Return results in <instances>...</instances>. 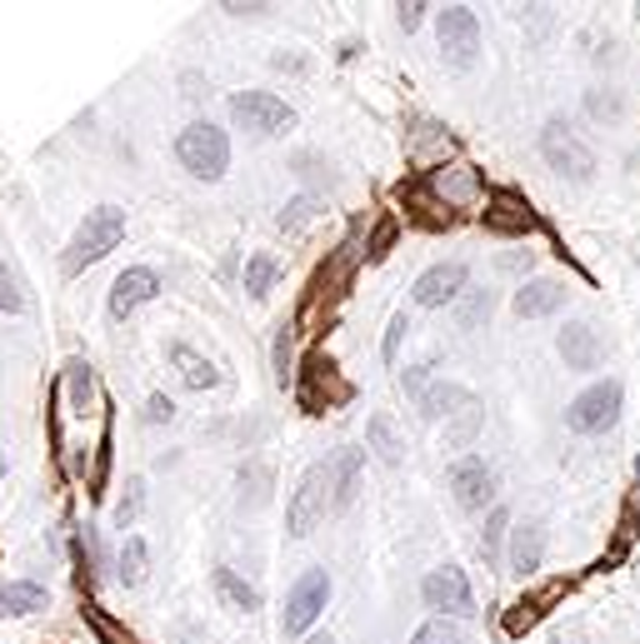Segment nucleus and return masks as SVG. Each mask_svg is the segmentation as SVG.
Masks as SVG:
<instances>
[{
	"mask_svg": "<svg viewBox=\"0 0 640 644\" xmlns=\"http://www.w3.org/2000/svg\"><path fill=\"white\" fill-rule=\"evenodd\" d=\"M366 265V230L360 225H350V235L340 240L336 250L326 255V265H315V275H311V285H305V295H301V305H295V330H305V325L321 315V305H336L340 295L350 291V281H356V271Z\"/></svg>",
	"mask_w": 640,
	"mask_h": 644,
	"instance_id": "f257e3e1",
	"label": "nucleus"
},
{
	"mask_svg": "<svg viewBox=\"0 0 640 644\" xmlns=\"http://www.w3.org/2000/svg\"><path fill=\"white\" fill-rule=\"evenodd\" d=\"M350 400H356V384L340 374L336 355L305 350L301 370H295V405H301V415H326V410H340Z\"/></svg>",
	"mask_w": 640,
	"mask_h": 644,
	"instance_id": "f03ea898",
	"label": "nucleus"
},
{
	"mask_svg": "<svg viewBox=\"0 0 640 644\" xmlns=\"http://www.w3.org/2000/svg\"><path fill=\"white\" fill-rule=\"evenodd\" d=\"M126 240V210L120 205H95V210H85V220H81V230H75V240L65 245V255H61V271L65 275H81V271H91V265H101L111 250Z\"/></svg>",
	"mask_w": 640,
	"mask_h": 644,
	"instance_id": "7ed1b4c3",
	"label": "nucleus"
},
{
	"mask_svg": "<svg viewBox=\"0 0 640 644\" xmlns=\"http://www.w3.org/2000/svg\"><path fill=\"white\" fill-rule=\"evenodd\" d=\"M576 590H580V574H550V580L525 584V590L505 604L501 634L505 640H525V634L536 630V624H546L550 614H556V604H566Z\"/></svg>",
	"mask_w": 640,
	"mask_h": 644,
	"instance_id": "20e7f679",
	"label": "nucleus"
},
{
	"mask_svg": "<svg viewBox=\"0 0 640 644\" xmlns=\"http://www.w3.org/2000/svg\"><path fill=\"white\" fill-rule=\"evenodd\" d=\"M541 160H546L560 180H570V186H586V180H596V170H600L596 150L580 140V130L566 120V115H550V120L541 125Z\"/></svg>",
	"mask_w": 640,
	"mask_h": 644,
	"instance_id": "39448f33",
	"label": "nucleus"
},
{
	"mask_svg": "<svg viewBox=\"0 0 640 644\" xmlns=\"http://www.w3.org/2000/svg\"><path fill=\"white\" fill-rule=\"evenodd\" d=\"M390 196L406 205V220L416 230H431V235H445V230H455L465 220V210H455L451 200L441 196V190L431 186V170H416V176L396 180V190Z\"/></svg>",
	"mask_w": 640,
	"mask_h": 644,
	"instance_id": "423d86ee",
	"label": "nucleus"
},
{
	"mask_svg": "<svg viewBox=\"0 0 640 644\" xmlns=\"http://www.w3.org/2000/svg\"><path fill=\"white\" fill-rule=\"evenodd\" d=\"M176 160L196 180H221L231 170V136L210 120H190L176 136Z\"/></svg>",
	"mask_w": 640,
	"mask_h": 644,
	"instance_id": "0eeeda50",
	"label": "nucleus"
},
{
	"mask_svg": "<svg viewBox=\"0 0 640 644\" xmlns=\"http://www.w3.org/2000/svg\"><path fill=\"white\" fill-rule=\"evenodd\" d=\"M620 410H626V384L616 374H606V380L586 384L566 405V430H576V435H606V430H616Z\"/></svg>",
	"mask_w": 640,
	"mask_h": 644,
	"instance_id": "6e6552de",
	"label": "nucleus"
},
{
	"mask_svg": "<svg viewBox=\"0 0 640 644\" xmlns=\"http://www.w3.org/2000/svg\"><path fill=\"white\" fill-rule=\"evenodd\" d=\"M481 225L491 230V235H501V240H525V235H536V230H546V215L531 205V196H525V190L491 186V190H485Z\"/></svg>",
	"mask_w": 640,
	"mask_h": 644,
	"instance_id": "1a4fd4ad",
	"label": "nucleus"
},
{
	"mask_svg": "<svg viewBox=\"0 0 640 644\" xmlns=\"http://www.w3.org/2000/svg\"><path fill=\"white\" fill-rule=\"evenodd\" d=\"M436 41L451 71H471L481 61V15L471 6H445L436 11Z\"/></svg>",
	"mask_w": 640,
	"mask_h": 644,
	"instance_id": "9d476101",
	"label": "nucleus"
},
{
	"mask_svg": "<svg viewBox=\"0 0 640 644\" xmlns=\"http://www.w3.org/2000/svg\"><path fill=\"white\" fill-rule=\"evenodd\" d=\"M326 604H331V574L326 570H305L301 580L291 584V594H285V610H281L285 640H301V634H311L315 620L326 614Z\"/></svg>",
	"mask_w": 640,
	"mask_h": 644,
	"instance_id": "9b49d317",
	"label": "nucleus"
},
{
	"mask_svg": "<svg viewBox=\"0 0 640 644\" xmlns=\"http://www.w3.org/2000/svg\"><path fill=\"white\" fill-rule=\"evenodd\" d=\"M420 594H426V604L436 610V620H475V590L471 580H465L461 564H436L426 580H420Z\"/></svg>",
	"mask_w": 640,
	"mask_h": 644,
	"instance_id": "f8f14e48",
	"label": "nucleus"
},
{
	"mask_svg": "<svg viewBox=\"0 0 640 644\" xmlns=\"http://www.w3.org/2000/svg\"><path fill=\"white\" fill-rule=\"evenodd\" d=\"M231 120L241 130H251V136H285V130H295V110L271 91L231 95Z\"/></svg>",
	"mask_w": 640,
	"mask_h": 644,
	"instance_id": "ddd939ff",
	"label": "nucleus"
},
{
	"mask_svg": "<svg viewBox=\"0 0 640 644\" xmlns=\"http://www.w3.org/2000/svg\"><path fill=\"white\" fill-rule=\"evenodd\" d=\"M326 489H331L326 465H311L301 479H295L291 499H285V530H291L295 540H305L315 525L326 520Z\"/></svg>",
	"mask_w": 640,
	"mask_h": 644,
	"instance_id": "4468645a",
	"label": "nucleus"
},
{
	"mask_svg": "<svg viewBox=\"0 0 640 644\" xmlns=\"http://www.w3.org/2000/svg\"><path fill=\"white\" fill-rule=\"evenodd\" d=\"M465 291H471V271H465L461 261H441V265H431V271L416 275V285H410V300H416L420 310H441V305L461 300Z\"/></svg>",
	"mask_w": 640,
	"mask_h": 644,
	"instance_id": "2eb2a0df",
	"label": "nucleus"
},
{
	"mask_svg": "<svg viewBox=\"0 0 640 644\" xmlns=\"http://www.w3.org/2000/svg\"><path fill=\"white\" fill-rule=\"evenodd\" d=\"M451 489L461 509H495V469L481 455H461L451 465Z\"/></svg>",
	"mask_w": 640,
	"mask_h": 644,
	"instance_id": "dca6fc26",
	"label": "nucleus"
},
{
	"mask_svg": "<svg viewBox=\"0 0 640 644\" xmlns=\"http://www.w3.org/2000/svg\"><path fill=\"white\" fill-rule=\"evenodd\" d=\"M160 295V275L150 265H130V271L116 275L111 285V320H130L140 305H150Z\"/></svg>",
	"mask_w": 640,
	"mask_h": 644,
	"instance_id": "f3484780",
	"label": "nucleus"
},
{
	"mask_svg": "<svg viewBox=\"0 0 640 644\" xmlns=\"http://www.w3.org/2000/svg\"><path fill=\"white\" fill-rule=\"evenodd\" d=\"M556 350L560 360L570 365V370H600L606 365V340H600V330L590 320H566V330L556 335Z\"/></svg>",
	"mask_w": 640,
	"mask_h": 644,
	"instance_id": "a211bd4d",
	"label": "nucleus"
},
{
	"mask_svg": "<svg viewBox=\"0 0 640 644\" xmlns=\"http://www.w3.org/2000/svg\"><path fill=\"white\" fill-rule=\"evenodd\" d=\"M636 545H640V505L636 499H620V515H616V530H610V545H606V555H600L590 570L596 574H606V570H620V564L636 555Z\"/></svg>",
	"mask_w": 640,
	"mask_h": 644,
	"instance_id": "6ab92c4d",
	"label": "nucleus"
},
{
	"mask_svg": "<svg viewBox=\"0 0 640 644\" xmlns=\"http://www.w3.org/2000/svg\"><path fill=\"white\" fill-rule=\"evenodd\" d=\"M566 300H570L566 281H550V275H541V281H525L521 291H515L511 310L521 315V320H546V315L566 310Z\"/></svg>",
	"mask_w": 640,
	"mask_h": 644,
	"instance_id": "aec40b11",
	"label": "nucleus"
},
{
	"mask_svg": "<svg viewBox=\"0 0 640 644\" xmlns=\"http://www.w3.org/2000/svg\"><path fill=\"white\" fill-rule=\"evenodd\" d=\"M360 465H366V450L360 445H340L336 455H331V465H326L331 509H350V499H356V489H360Z\"/></svg>",
	"mask_w": 640,
	"mask_h": 644,
	"instance_id": "412c9836",
	"label": "nucleus"
},
{
	"mask_svg": "<svg viewBox=\"0 0 640 644\" xmlns=\"http://www.w3.org/2000/svg\"><path fill=\"white\" fill-rule=\"evenodd\" d=\"M431 186L441 190V196L451 200L455 210H465L471 200H481L485 190H491V186H485V176H481L475 166H441V170H431Z\"/></svg>",
	"mask_w": 640,
	"mask_h": 644,
	"instance_id": "4be33fe9",
	"label": "nucleus"
},
{
	"mask_svg": "<svg viewBox=\"0 0 640 644\" xmlns=\"http://www.w3.org/2000/svg\"><path fill=\"white\" fill-rule=\"evenodd\" d=\"M541 560H546V525L541 520L515 525L511 530V574L531 580V574L541 570Z\"/></svg>",
	"mask_w": 640,
	"mask_h": 644,
	"instance_id": "5701e85b",
	"label": "nucleus"
},
{
	"mask_svg": "<svg viewBox=\"0 0 640 644\" xmlns=\"http://www.w3.org/2000/svg\"><path fill=\"white\" fill-rule=\"evenodd\" d=\"M210 584H216V600H221L225 610H235V614H251V610H261V590H255V584H245L241 574L231 570V564H216V574H210Z\"/></svg>",
	"mask_w": 640,
	"mask_h": 644,
	"instance_id": "b1692460",
	"label": "nucleus"
},
{
	"mask_svg": "<svg viewBox=\"0 0 640 644\" xmlns=\"http://www.w3.org/2000/svg\"><path fill=\"white\" fill-rule=\"evenodd\" d=\"M170 365H176L180 370V380L190 384V390H216V384L225 380L221 370H216V360H206V355L200 350H190V345H170Z\"/></svg>",
	"mask_w": 640,
	"mask_h": 644,
	"instance_id": "393cba45",
	"label": "nucleus"
},
{
	"mask_svg": "<svg viewBox=\"0 0 640 644\" xmlns=\"http://www.w3.org/2000/svg\"><path fill=\"white\" fill-rule=\"evenodd\" d=\"M416 405H420V415L426 420H441V415H465V410H475V395L465 390V384H445L441 380V384H431Z\"/></svg>",
	"mask_w": 640,
	"mask_h": 644,
	"instance_id": "a878e982",
	"label": "nucleus"
},
{
	"mask_svg": "<svg viewBox=\"0 0 640 644\" xmlns=\"http://www.w3.org/2000/svg\"><path fill=\"white\" fill-rule=\"evenodd\" d=\"M45 584H35V580H11V584H0V620L6 614H35V610H45Z\"/></svg>",
	"mask_w": 640,
	"mask_h": 644,
	"instance_id": "bb28decb",
	"label": "nucleus"
},
{
	"mask_svg": "<svg viewBox=\"0 0 640 644\" xmlns=\"http://www.w3.org/2000/svg\"><path fill=\"white\" fill-rule=\"evenodd\" d=\"M111 450H116V415L105 405V420H101V440H95V469H91V489L85 495L101 499L105 495V479H111Z\"/></svg>",
	"mask_w": 640,
	"mask_h": 644,
	"instance_id": "cd10ccee",
	"label": "nucleus"
},
{
	"mask_svg": "<svg viewBox=\"0 0 640 644\" xmlns=\"http://www.w3.org/2000/svg\"><path fill=\"white\" fill-rule=\"evenodd\" d=\"M61 390L71 395V410H75V415H85V410H91V400H95V370L81 360V355H75V360L65 365Z\"/></svg>",
	"mask_w": 640,
	"mask_h": 644,
	"instance_id": "c85d7f7f",
	"label": "nucleus"
},
{
	"mask_svg": "<svg viewBox=\"0 0 640 644\" xmlns=\"http://www.w3.org/2000/svg\"><path fill=\"white\" fill-rule=\"evenodd\" d=\"M511 525H515V515L505 505H495L491 515H485V530H481V560H485V570H495V564H501V550H505V535H511Z\"/></svg>",
	"mask_w": 640,
	"mask_h": 644,
	"instance_id": "c756f323",
	"label": "nucleus"
},
{
	"mask_svg": "<svg viewBox=\"0 0 640 644\" xmlns=\"http://www.w3.org/2000/svg\"><path fill=\"white\" fill-rule=\"evenodd\" d=\"M396 240H400V215L396 210H380L376 215V225L366 230V265H380L396 250Z\"/></svg>",
	"mask_w": 640,
	"mask_h": 644,
	"instance_id": "7c9ffc66",
	"label": "nucleus"
},
{
	"mask_svg": "<svg viewBox=\"0 0 640 644\" xmlns=\"http://www.w3.org/2000/svg\"><path fill=\"white\" fill-rule=\"evenodd\" d=\"M271 365H275V384H281V390H295V325H275Z\"/></svg>",
	"mask_w": 640,
	"mask_h": 644,
	"instance_id": "2f4dec72",
	"label": "nucleus"
},
{
	"mask_svg": "<svg viewBox=\"0 0 640 644\" xmlns=\"http://www.w3.org/2000/svg\"><path fill=\"white\" fill-rule=\"evenodd\" d=\"M81 614H85V624H91V634H95L101 644H140L136 634H130L126 624L116 620V614H105L95 600H85V610H81Z\"/></svg>",
	"mask_w": 640,
	"mask_h": 644,
	"instance_id": "473e14b6",
	"label": "nucleus"
},
{
	"mask_svg": "<svg viewBox=\"0 0 640 644\" xmlns=\"http://www.w3.org/2000/svg\"><path fill=\"white\" fill-rule=\"evenodd\" d=\"M321 220V196H295V200H285V210H281V230L285 235H305V230Z\"/></svg>",
	"mask_w": 640,
	"mask_h": 644,
	"instance_id": "72a5a7b5",
	"label": "nucleus"
},
{
	"mask_svg": "<svg viewBox=\"0 0 640 644\" xmlns=\"http://www.w3.org/2000/svg\"><path fill=\"white\" fill-rule=\"evenodd\" d=\"M275 275H281L275 255L255 250L251 261H245V295H251V300H265V295H271V285H275Z\"/></svg>",
	"mask_w": 640,
	"mask_h": 644,
	"instance_id": "f704fd0d",
	"label": "nucleus"
},
{
	"mask_svg": "<svg viewBox=\"0 0 640 644\" xmlns=\"http://www.w3.org/2000/svg\"><path fill=\"white\" fill-rule=\"evenodd\" d=\"M366 440H370V450H376L386 465H400V455H406V445H400V435H396V425H390V415H370Z\"/></svg>",
	"mask_w": 640,
	"mask_h": 644,
	"instance_id": "c9c22d12",
	"label": "nucleus"
},
{
	"mask_svg": "<svg viewBox=\"0 0 640 644\" xmlns=\"http://www.w3.org/2000/svg\"><path fill=\"white\" fill-rule=\"evenodd\" d=\"M586 115L596 125H616V120H626V101L610 85H596V91H586Z\"/></svg>",
	"mask_w": 640,
	"mask_h": 644,
	"instance_id": "e433bc0d",
	"label": "nucleus"
},
{
	"mask_svg": "<svg viewBox=\"0 0 640 644\" xmlns=\"http://www.w3.org/2000/svg\"><path fill=\"white\" fill-rule=\"evenodd\" d=\"M406 146H410V150L436 146V150H445V156H451V150H455V136H445V125H441V120H410Z\"/></svg>",
	"mask_w": 640,
	"mask_h": 644,
	"instance_id": "4c0bfd02",
	"label": "nucleus"
},
{
	"mask_svg": "<svg viewBox=\"0 0 640 644\" xmlns=\"http://www.w3.org/2000/svg\"><path fill=\"white\" fill-rule=\"evenodd\" d=\"M410 644H471V634H465L455 620H426L416 634H410Z\"/></svg>",
	"mask_w": 640,
	"mask_h": 644,
	"instance_id": "58836bf2",
	"label": "nucleus"
},
{
	"mask_svg": "<svg viewBox=\"0 0 640 644\" xmlns=\"http://www.w3.org/2000/svg\"><path fill=\"white\" fill-rule=\"evenodd\" d=\"M495 310V295L491 291H465L461 295V310H455V320H461V330H475V325H485Z\"/></svg>",
	"mask_w": 640,
	"mask_h": 644,
	"instance_id": "ea45409f",
	"label": "nucleus"
},
{
	"mask_svg": "<svg viewBox=\"0 0 640 644\" xmlns=\"http://www.w3.org/2000/svg\"><path fill=\"white\" fill-rule=\"evenodd\" d=\"M146 564H150L146 540H140V535H130V540L120 545V580H126V584H140V580H146Z\"/></svg>",
	"mask_w": 640,
	"mask_h": 644,
	"instance_id": "a19ab883",
	"label": "nucleus"
},
{
	"mask_svg": "<svg viewBox=\"0 0 640 644\" xmlns=\"http://www.w3.org/2000/svg\"><path fill=\"white\" fill-rule=\"evenodd\" d=\"M140 505H146V479L130 475V479H126V499L116 505V525H120V530H130V525H136Z\"/></svg>",
	"mask_w": 640,
	"mask_h": 644,
	"instance_id": "79ce46f5",
	"label": "nucleus"
},
{
	"mask_svg": "<svg viewBox=\"0 0 640 644\" xmlns=\"http://www.w3.org/2000/svg\"><path fill=\"white\" fill-rule=\"evenodd\" d=\"M251 499V505H265L271 499V465H251L241 475V505Z\"/></svg>",
	"mask_w": 640,
	"mask_h": 644,
	"instance_id": "37998d69",
	"label": "nucleus"
},
{
	"mask_svg": "<svg viewBox=\"0 0 640 644\" xmlns=\"http://www.w3.org/2000/svg\"><path fill=\"white\" fill-rule=\"evenodd\" d=\"M0 310H6V315H21L25 310V291H21V281H15L11 265H0Z\"/></svg>",
	"mask_w": 640,
	"mask_h": 644,
	"instance_id": "c03bdc74",
	"label": "nucleus"
},
{
	"mask_svg": "<svg viewBox=\"0 0 640 644\" xmlns=\"http://www.w3.org/2000/svg\"><path fill=\"white\" fill-rule=\"evenodd\" d=\"M406 330H410L406 310H400V315H390V325H386V345H380V355H386V365H396V355H400V340H406Z\"/></svg>",
	"mask_w": 640,
	"mask_h": 644,
	"instance_id": "a18cd8bd",
	"label": "nucleus"
},
{
	"mask_svg": "<svg viewBox=\"0 0 640 644\" xmlns=\"http://www.w3.org/2000/svg\"><path fill=\"white\" fill-rule=\"evenodd\" d=\"M431 370H436V365L431 360H426V365H410V370L406 374H400V384H406V395H426V390H431Z\"/></svg>",
	"mask_w": 640,
	"mask_h": 644,
	"instance_id": "49530a36",
	"label": "nucleus"
},
{
	"mask_svg": "<svg viewBox=\"0 0 640 644\" xmlns=\"http://www.w3.org/2000/svg\"><path fill=\"white\" fill-rule=\"evenodd\" d=\"M426 11H431V6H426V0H406V6H396V25L400 31H420V21H426Z\"/></svg>",
	"mask_w": 640,
	"mask_h": 644,
	"instance_id": "de8ad7c7",
	"label": "nucleus"
},
{
	"mask_svg": "<svg viewBox=\"0 0 640 644\" xmlns=\"http://www.w3.org/2000/svg\"><path fill=\"white\" fill-rule=\"evenodd\" d=\"M176 420V405H170V395H150L146 400V425H170Z\"/></svg>",
	"mask_w": 640,
	"mask_h": 644,
	"instance_id": "09e8293b",
	"label": "nucleus"
},
{
	"mask_svg": "<svg viewBox=\"0 0 640 644\" xmlns=\"http://www.w3.org/2000/svg\"><path fill=\"white\" fill-rule=\"evenodd\" d=\"M221 11H231V15H255V11H271V6H241V0H225Z\"/></svg>",
	"mask_w": 640,
	"mask_h": 644,
	"instance_id": "8fccbe9b",
	"label": "nucleus"
},
{
	"mask_svg": "<svg viewBox=\"0 0 640 644\" xmlns=\"http://www.w3.org/2000/svg\"><path fill=\"white\" fill-rule=\"evenodd\" d=\"M630 499H636V505H640V460H636V489H630Z\"/></svg>",
	"mask_w": 640,
	"mask_h": 644,
	"instance_id": "3c124183",
	"label": "nucleus"
},
{
	"mask_svg": "<svg viewBox=\"0 0 640 644\" xmlns=\"http://www.w3.org/2000/svg\"><path fill=\"white\" fill-rule=\"evenodd\" d=\"M305 644H336V640H331V634H315V640H305Z\"/></svg>",
	"mask_w": 640,
	"mask_h": 644,
	"instance_id": "603ef678",
	"label": "nucleus"
},
{
	"mask_svg": "<svg viewBox=\"0 0 640 644\" xmlns=\"http://www.w3.org/2000/svg\"><path fill=\"white\" fill-rule=\"evenodd\" d=\"M0 475H6V450H0Z\"/></svg>",
	"mask_w": 640,
	"mask_h": 644,
	"instance_id": "864d4df0",
	"label": "nucleus"
},
{
	"mask_svg": "<svg viewBox=\"0 0 640 644\" xmlns=\"http://www.w3.org/2000/svg\"><path fill=\"white\" fill-rule=\"evenodd\" d=\"M550 644H566V640H560V634H556V640H550Z\"/></svg>",
	"mask_w": 640,
	"mask_h": 644,
	"instance_id": "5fc2aeb1",
	"label": "nucleus"
},
{
	"mask_svg": "<svg viewBox=\"0 0 640 644\" xmlns=\"http://www.w3.org/2000/svg\"><path fill=\"white\" fill-rule=\"evenodd\" d=\"M636 11H640V6H636Z\"/></svg>",
	"mask_w": 640,
	"mask_h": 644,
	"instance_id": "6e6d98bb",
	"label": "nucleus"
}]
</instances>
